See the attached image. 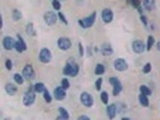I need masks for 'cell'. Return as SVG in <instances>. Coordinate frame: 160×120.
Returning a JSON list of instances; mask_svg holds the SVG:
<instances>
[{"label":"cell","instance_id":"cell-1","mask_svg":"<svg viewBox=\"0 0 160 120\" xmlns=\"http://www.w3.org/2000/svg\"><path fill=\"white\" fill-rule=\"evenodd\" d=\"M78 71H79V67H78V65H77L72 59H70V60L67 61L66 66L64 67V75H66V76L76 77L77 73H78Z\"/></svg>","mask_w":160,"mask_h":120},{"label":"cell","instance_id":"cell-2","mask_svg":"<svg viewBox=\"0 0 160 120\" xmlns=\"http://www.w3.org/2000/svg\"><path fill=\"white\" fill-rule=\"evenodd\" d=\"M95 18H96V12H93L89 17L78 21V23H79V25H81L82 28H84V29L86 28H90V27H93V24L95 22Z\"/></svg>","mask_w":160,"mask_h":120},{"label":"cell","instance_id":"cell-3","mask_svg":"<svg viewBox=\"0 0 160 120\" xmlns=\"http://www.w3.org/2000/svg\"><path fill=\"white\" fill-rule=\"evenodd\" d=\"M57 17L58 16L52 11H48V12H46L43 15V19H45L46 24H48V25H54L55 22H57Z\"/></svg>","mask_w":160,"mask_h":120},{"label":"cell","instance_id":"cell-4","mask_svg":"<svg viewBox=\"0 0 160 120\" xmlns=\"http://www.w3.org/2000/svg\"><path fill=\"white\" fill-rule=\"evenodd\" d=\"M39 58H40V60H41L42 63H45V64L49 63V61H51V59H52L51 51H49V49H47V48L41 49V52H40V54H39Z\"/></svg>","mask_w":160,"mask_h":120},{"label":"cell","instance_id":"cell-5","mask_svg":"<svg viewBox=\"0 0 160 120\" xmlns=\"http://www.w3.org/2000/svg\"><path fill=\"white\" fill-rule=\"evenodd\" d=\"M3 46H4V48H5L6 51H11V49L15 48V46H16V41H15L12 37L6 36V37L3 39Z\"/></svg>","mask_w":160,"mask_h":120},{"label":"cell","instance_id":"cell-6","mask_svg":"<svg viewBox=\"0 0 160 120\" xmlns=\"http://www.w3.org/2000/svg\"><path fill=\"white\" fill-rule=\"evenodd\" d=\"M23 77L27 79V80H31L34 77H35V72H34V69L30 66V65H27L24 69H23V72H22Z\"/></svg>","mask_w":160,"mask_h":120},{"label":"cell","instance_id":"cell-7","mask_svg":"<svg viewBox=\"0 0 160 120\" xmlns=\"http://www.w3.org/2000/svg\"><path fill=\"white\" fill-rule=\"evenodd\" d=\"M58 47L61 49V51H67L71 48V41L66 37H60L58 40Z\"/></svg>","mask_w":160,"mask_h":120},{"label":"cell","instance_id":"cell-8","mask_svg":"<svg viewBox=\"0 0 160 120\" xmlns=\"http://www.w3.org/2000/svg\"><path fill=\"white\" fill-rule=\"evenodd\" d=\"M81 102L86 107H92L93 106V97L88 92H82L81 94Z\"/></svg>","mask_w":160,"mask_h":120},{"label":"cell","instance_id":"cell-9","mask_svg":"<svg viewBox=\"0 0 160 120\" xmlns=\"http://www.w3.org/2000/svg\"><path fill=\"white\" fill-rule=\"evenodd\" d=\"M35 102V94L33 92V91H28L25 95H24V97H23V103H24V106H31L33 103Z\"/></svg>","mask_w":160,"mask_h":120},{"label":"cell","instance_id":"cell-10","mask_svg":"<svg viewBox=\"0 0 160 120\" xmlns=\"http://www.w3.org/2000/svg\"><path fill=\"white\" fill-rule=\"evenodd\" d=\"M17 39H18V41L16 42L15 48H16V51H17L18 53H22V52H24V51L27 49V45H25V42H24V40L22 39L21 35H17Z\"/></svg>","mask_w":160,"mask_h":120},{"label":"cell","instance_id":"cell-11","mask_svg":"<svg viewBox=\"0 0 160 120\" xmlns=\"http://www.w3.org/2000/svg\"><path fill=\"white\" fill-rule=\"evenodd\" d=\"M101 17H102V21H104L105 23H110V22H112V19H113V13H112V11H111L110 9H105V10H102V12H101Z\"/></svg>","mask_w":160,"mask_h":120},{"label":"cell","instance_id":"cell-12","mask_svg":"<svg viewBox=\"0 0 160 120\" xmlns=\"http://www.w3.org/2000/svg\"><path fill=\"white\" fill-rule=\"evenodd\" d=\"M114 69L117 71H125L128 69V63L124 59H117L114 61Z\"/></svg>","mask_w":160,"mask_h":120},{"label":"cell","instance_id":"cell-13","mask_svg":"<svg viewBox=\"0 0 160 120\" xmlns=\"http://www.w3.org/2000/svg\"><path fill=\"white\" fill-rule=\"evenodd\" d=\"M146 48L147 47H144V43L142 41H140V40L134 41V43H132V49H134L135 53H142V52H144Z\"/></svg>","mask_w":160,"mask_h":120},{"label":"cell","instance_id":"cell-14","mask_svg":"<svg viewBox=\"0 0 160 120\" xmlns=\"http://www.w3.org/2000/svg\"><path fill=\"white\" fill-rule=\"evenodd\" d=\"M54 97L58 100V101H61L66 97V92H65V89L63 86H59L54 90Z\"/></svg>","mask_w":160,"mask_h":120},{"label":"cell","instance_id":"cell-15","mask_svg":"<svg viewBox=\"0 0 160 120\" xmlns=\"http://www.w3.org/2000/svg\"><path fill=\"white\" fill-rule=\"evenodd\" d=\"M107 114H108V118L110 119L116 118V115L118 114V107H117V104H110L107 107Z\"/></svg>","mask_w":160,"mask_h":120},{"label":"cell","instance_id":"cell-16","mask_svg":"<svg viewBox=\"0 0 160 120\" xmlns=\"http://www.w3.org/2000/svg\"><path fill=\"white\" fill-rule=\"evenodd\" d=\"M101 53H102V55H105V57H110V55H112L113 49H112V47H111L110 45H104V46L101 47Z\"/></svg>","mask_w":160,"mask_h":120},{"label":"cell","instance_id":"cell-17","mask_svg":"<svg viewBox=\"0 0 160 120\" xmlns=\"http://www.w3.org/2000/svg\"><path fill=\"white\" fill-rule=\"evenodd\" d=\"M143 7L147 11H152L155 7V1L154 0H143Z\"/></svg>","mask_w":160,"mask_h":120},{"label":"cell","instance_id":"cell-18","mask_svg":"<svg viewBox=\"0 0 160 120\" xmlns=\"http://www.w3.org/2000/svg\"><path fill=\"white\" fill-rule=\"evenodd\" d=\"M5 89H6L7 94H9V95H11V96H13V95L17 92V86H16L15 84H12V83H9V84H6Z\"/></svg>","mask_w":160,"mask_h":120},{"label":"cell","instance_id":"cell-19","mask_svg":"<svg viewBox=\"0 0 160 120\" xmlns=\"http://www.w3.org/2000/svg\"><path fill=\"white\" fill-rule=\"evenodd\" d=\"M138 101H140V103H141L142 106H144V107H148V106H149L148 97H147V95H144V94H141V95L138 96Z\"/></svg>","mask_w":160,"mask_h":120},{"label":"cell","instance_id":"cell-20","mask_svg":"<svg viewBox=\"0 0 160 120\" xmlns=\"http://www.w3.org/2000/svg\"><path fill=\"white\" fill-rule=\"evenodd\" d=\"M59 113H60V115L58 116V119H69V116H70L67 110L65 108H63V107L59 108Z\"/></svg>","mask_w":160,"mask_h":120},{"label":"cell","instance_id":"cell-21","mask_svg":"<svg viewBox=\"0 0 160 120\" xmlns=\"http://www.w3.org/2000/svg\"><path fill=\"white\" fill-rule=\"evenodd\" d=\"M104 72H105V66L102 64H98L95 67V75L101 76V75H104Z\"/></svg>","mask_w":160,"mask_h":120},{"label":"cell","instance_id":"cell-22","mask_svg":"<svg viewBox=\"0 0 160 120\" xmlns=\"http://www.w3.org/2000/svg\"><path fill=\"white\" fill-rule=\"evenodd\" d=\"M13 79H15V82H16L17 84H19V85H22L25 78L23 77V75H18V73H16V75L13 76Z\"/></svg>","mask_w":160,"mask_h":120},{"label":"cell","instance_id":"cell-23","mask_svg":"<svg viewBox=\"0 0 160 120\" xmlns=\"http://www.w3.org/2000/svg\"><path fill=\"white\" fill-rule=\"evenodd\" d=\"M34 90H35L36 92H43V91L46 90V88H45L43 83H37V84H35V86H34Z\"/></svg>","mask_w":160,"mask_h":120},{"label":"cell","instance_id":"cell-24","mask_svg":"<svg viewBox=\"0 0 160 120\" xmlns=\"http://www.w3.org/2000/svg\"><path fill=\"white\" fill-rule=\"evenodd\" d=\"M120 91H122V83H120V82H118L117 84H114V85H113V95L116 96V95H118Z\"/></svg>","mask_w":160,"mask_h":120},{"label":"cell","instance_id":"cell-25","mask_svg":"<svg viewBox=\"0 0 160 120\" xmlns=\"http://www.w3.org/2000/svg\"><path fill=\"white\" fill-rule=\"evenodd\" d=\"M140 90H141V94H144V95H147V96H149V95L152 94L150 89L147 88L146 85H141V86H140Z\"/></svg>","mask_w":160,"mask_h":120},{"label":"cell","instance_id":"cell-26","mask_svg":"<svg viewBox=\"0 0 160 120\" xmlns=\"http://www.w3.org/2000/svg\"><path fill=\"white\" fill-rule=\"evenodd\" d=\"M12 17H13V21H19V19L22 18V13H21L18 10H13Z\"/></svg>","mask_w":160,"mask_h":120},{"label":"cell","instance_id":"cell-27","mask_svg":"<svg viewBox=\"0 0 160 120\" xmlns=\"http://www.w3.org/2000/svg\"><path fill=\"white\" fill-rule=\"evenodd\" d=\"M27 33H28L29 35L35 36V31H34V25H33V23H29V24L27 25Z\"/></svg>","mask_w":160,"mask_h":120},{"label":"cell","instance_id":"cell-28","mask_svg":"<svg viewBox=\"0 0 160 120\" xmlns=\"http://www.w3.org/2000/svg\"><path fill=\"white\" fill-rule=\"evenodd\" d=\"M43 97H45V101H46L47 103H51L52 96H51V94L48 92V90H45V91H43Z\"/></svg>","mask_w":160,"mask_h":120},{"label":"cell","instance_id":"cell-29","mask_svg":"<svg viewBox=\"0 0 160 120\" xmlns=\"http://www.w3.org/2000/svg\"><path fill=\"white\" fill-rule=\"evenodd\" d=\"M100 96H101V101H102V103H107L108 102V94L106 92V91H102L101 94H100Z\"/></svg>","mask_w":160,"mask_h":120},{"label":"cell","instance_id":"cell-30","mask_svg":"<svg viewBox=\"0 0 160 120\" xmlns=\"http://www.w3.org/2000/svg\"><path fill=\"white\" fill-rule=\"evenodd\" d=\"M153 45H154V37H153V36H149V37H148V42H147V49H148V51L152 49Z\"/></svg>","mask_w":160,"mask_h":120},{"label":"cell","instance_id":"cell-31","mask_svg":"<svg viewBox=\"0 0 160 120\" xmlns=\"http://www.w3.org/2000/svg\"><path fill=\"white\" fill-rule=\"evenodd\" d=\"M61 86H63L65 90H66V89H69V88H70V82H69L66 78H64V79L61 80Z\"/></svg>","mask_w":160,"mask_h":120},{"label":"cell","instance_id":"cell-32","mask_svg":"<svg viewBox=\"0 0 160 120\" xmlns=\"http://www.w3.org/2000/svg\"><path fill=\"white\" fill-rule=\"evenodd\" d=\"M52 5H53V9L54 10H60V3L58 1V0H53Z\"/></svg>","mask_w":160,"mask_h":120},{"label":"cell","instance_id":"cell-33","mask_svg":"<svg viewBox=\"0 0 160 120\" xmlns=\"http://www.w3.org/2000/svg\"><path fill=\"white\" fill-rule=\"evenodd\" d=\"M101 83H102V79L99 78V79L96 80V83H95V88H96V90H100V89H101Z\"/></svg>","mask_w":160,"mask_h":120},{"label":"cell","instance_id":"cell-34","mask_svg":"<svg viewBox=\"0 0 160 120\" xmlns=\"http://www.w3.org/2000/svg\"><path fill=\"white\" fill-rule=\"evenodd\" d=\"M143 72H144V73H148V72H150V64H149V63L144 65V67H143Z\"/></svg>","mask_w":160,"mask_h":120},{"label":"cell","instance_id":"cell-35","mask_svg":"<svg viewBox=\"0 0 160 120\" xmlns=\"http://www.w3.org/2000/svg\"><path fill=\"white\" fill-rule=\"evenodd\" d=\"M119 82V79L118 78H114V77H112V78H110V83L112 84V85H114V84H117Z\"/></svg>","mask_w":160,"mask_h":120},{"label":"cell","instance_id":"cell-36","mask_svg":"<svg viewBox=\"0 0 160 120\" xmlns=\"http://www.w3.org/2000/svg\"><path fill=\"white\" fill-rule=\"evenodd\" d=\"M6 69H7V70H11V69H12V63H11V60H6Z\"/></svg>","mask_w":160,"mask_h":120},{"label":"cell","instance_id":"cell-37","mask_svg":"<svg viewBox=\"0 0 160 120\" xmlns=\"http://www.w3.org/2000/svg\"><path fill=\"white\" fill-rule=\"evenodd\" d=\"M58 17H59V18H60V19H61L65 24H67V21L65 19V17H64V15H63V13H59V15H58Z\"/></svg>","mask_w":160,"mask_h":120},{"label":"cell","instance_id":"cell-38","mask_svg":"<svg viewBox=\"0 0 160 120\" xmlns=\"http://www.w3.org/2000/svg\"><path fill=\"white\" fill-rule=\"evenodd\" d=\"M78 46H79V55H83V47H82V45L79 43Z\"/></svg>","mask_w":160,"mask_h":120},{"label":"cell","instance_id":"cell-39","mask_svg":"<svg viewBox=\"0 0 160 120\" xmlns=\"http://www.w3.org/2000/svg\"><path fill=\"white\" fill-rule=\"evenodd\" d=\"M79 119H81V120H88L89 116H87V115H82V116H79Z\"/></svg>","mask_w":160,"mask_h":120},{"label":"cell","instance_id":"cell-40","mask_svg":"<svg viewBox=\"0 0 160 120\" xmlns=\"http://www.w3.org/2000/svg\"><path fill=\"white\" fill-rule=\"evenodd\" d=\"M141 21H142V22H143L144 24H147V21H146V18H144L143 16H141Z\"/></svg>","mask_w":160,"mask_h":120},{"label":"cell","instance_id":"cell-41","mask_svg":"<svg viewBox=\"0 0 160 120\" xmlns=\"http://www.w3.org/2000/svg\"><path fill=\"white\" fill-rule=\"evenodd\" d=\"M156 48H158V51H160V41L156 43Z\"/></svg>","mask_w":160,"mask_h":120}]
</instances>
